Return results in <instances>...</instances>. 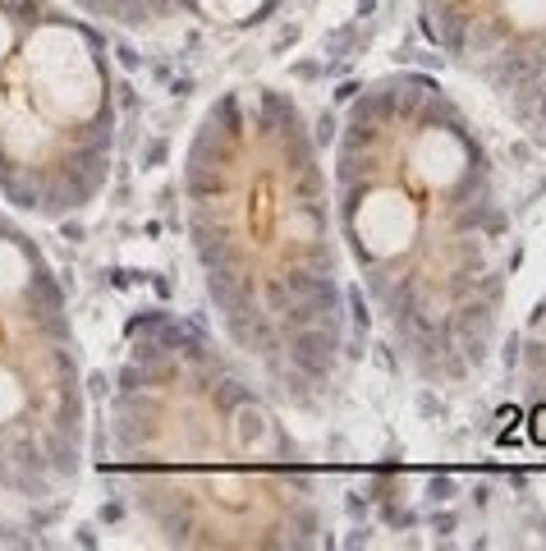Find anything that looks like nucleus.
<instances>
[{"label":"nucleus","mask_w":546,"mask_h":551,"mask_svg":"<svg viewBox=\"0 0 546 551\" xmlns=\"http://www.w3.org/2000/svg\"><path fill=\"white\" fill-rule=\"evenodd\" d=\"M330 198L377 326L423 386H468L501 340L514 226L491 143L427 69H386L349 96Z\"/></svg>","instance_id":"f257e3e1"},{"label":"nucleus","mask_w":546,"mask_h":551,"mask_svg":"<svg viewBox=\"0 0 546 551\" xmlns=\"http://www.w3.org/2000/svg\"><path fill=\"white\" fill-rule=\"evenodd\" d=\"M179 202L221 340L285 413H321L349 354V262L299 96L276 83L211 96L184 143Z\"/></svg>","instance_id":"f03ea898"},{"label":"nucleus","mask_w":546,"mask_h":551,"mask_svg":"<svg viewBox=\"0 0 546 551\" xmlns=\"http://www.w3.org/2000/svg\"><path fill=\"white\" fill-rule=\"evenodd\" d=\"M106 473L161 547H326L317 464L289 413L202 322L138 308L111 386Z\"/></svg>","instance_id":"7ed1b4c3"},{"label":"nucleus","mask_w":546,"mask_h":551,"mask_svg":"<svg viewBox=\"0 0 546 551\" xmlns=\"http://www.w3.org/2000/svg\"><path fill=\"white\" fill-rule=\"evenodd\" d=\"M120 83L101 23L65 0H0V202L60 226L106 193Z\"/></svg>","instance_id":"20e7f679"},{"label":"nucleus","mask_w":546,"mask_h":551,"mask_svg":"<svg viewBox=\"0 0 546 551\" xmlns=\"http://www.w3.org/2000/svg\"><path fill=\"white\" fill-rule=\"evenodd\" d=\"M87 469V382L69 294L18 211L0 202V496L51 506Z\"/></svg>","instance_id":"39448f33"},{"label":"nucleus","mask_w":546,"mask_h":551,"mask_svg":"<svg viewBox=\"0 0 546 551\" xmlns=\"http://www.w3.org/2000/svg\"><path fill=\"white\" fill-rule=\"evenodd\" d=\"M445 60L546 143V0H418Z\"/></svg>","instance_id":"423d86ee"},{"label":"nucleus","mask_w":546,"mask_h":551,"mask_svg":"<svg viewBox=\"0 0 546 551\" xmlns=\"http://www.w3.org/2000/svg\"><path fill=\"white\" fill-rule=\"evenodd\" d=\"M519 395L533 437L546 441V285L519 331Z\"/></svg>","instance_id":"0eeeda50"},{"label":"nucleus","mask_w":546,"mask_h":551,"mask_svg":"<svg viewBox=\"0 0 546 551\" xmlns=\"http://www.w3.org/2000/svg\"><path fill=\"white\" fill-rule=\"evenodd\" d=\"M65 5H74L92 23H111L124 33H161V28L179 23L174 0H65Z\"/></svg>","instance_id":"6e6552de"}]
</instances>
